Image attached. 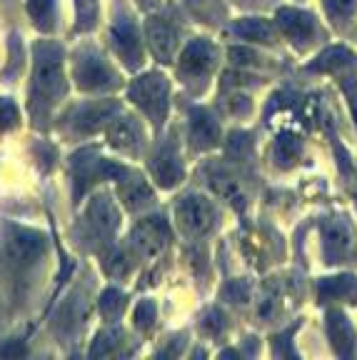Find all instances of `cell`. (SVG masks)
Returning a JSON list of instances; mask_svg holds the SVG:
<instances>
[{
  "label": "cell",
  "mask_w": 357,
  "mask_h": 360,
  "mask_svg": "<svg viewBox=\"0 0 357 360\" xmlns=\"http://www.w3.org/2000/svg\"><path fill=\"white\" fill-rule=\"evenodd\" d=\"M325 6H327V13L335 20H345L355 13L357 8V0H325Z\"/></svg>",
  "instance_id": "cell-14"
},
{
  "label": "cell",
  "mask_w": 357,
  "mask_h": 360,
  "mask_svg": "<svg viewBox=\"0 0 357 360\" xmlns=\"http://www.w3.org/2000/svg\"><path fill=\"white\" fill-rule=\"evenodd\" d=\"M143 321V326H150V321H152V305H143V308L138 310V323Z\"/></svg>",
  "instance_id": "cell-19"
},
{
  "label": "cell",
  "mask_w": 357,
  "mask_h": 360,
  "mask_svg": "<svg viewBox=\"0 0 357 360\" xmlns=\"http://www.w3.org/2000/svg\"><path fill=\"white\" fill-rule=\"evenodd\" d=\"M178 218L185 231L193 233V236H200L212 225L215 215H212V208L202 198H185L178 208Z\"/></svg>",
  "instance_id": "cell-2"
},
{
  "label": "cell",
  "mask_w": 357,
  "mask_h": 360,
  "mask_svg": "<svg viewBox=\"0 0 357 360\" xmlns=\"http://www.w3.org/2000/svg\"><path fill=\"white\" fill-rule=\"evenodd\" d=\"M352 248V233L347 228V223L335 220L325 228V255L330 258V263H335L337 258H345L347 250Z\"/></svg>",
  "instance_id": "cell-4"
},
{
  "label": "cell",
  "mask_w": 357,
  "mask_h": 360,
  "mask_svg": "<svg viewBox=\"0 0 357 360\" xmlns=\"http://www.w3.org/2000/svg\"><path fill=\"white\" fill-rule=\"evenodd\" d=\"M150 40H152V45H155L157 56L168 60L170 53H173V48H175V33L173 30H170L165 22H152L150 25Z\"/></svg>",
  "instance_id": "cell-11"
},
{
  "label": "cell",
  "mask_w": 357,
  "mask_h": 360,
  "mask_svg": "<svg viewBox=\"0 0 357 360\" xmlns=\"http://www.w3.org/2000/svg\"><path fill=\"white\" fill-rule=\"evenodd\" d=\"M297 153H300V143L295 141V138H280V143H278V158L283 160L285 165H290L292 160L297 158Z\"/></svg>",
  "instance_id": "cell-15"
},
{
  "label": "cell",
  "mask_w": 357,
  "mask_h": 360,
  "mask_svg": "<svg viewBox=\"0 0 357 360\" xmlns=\"http://www.w3.org/2000/svg\"><path fill=\"white\" fill-rule=\"evenodd\" d=\"M195 138H202V146H210L215 141V125L207 118H197L195 120Z\"/></svg>",
  "instance_id": "cell-17"
},
{
  "label": "cell",
  "mask_w": 357,
  "mask_h": 360,
  "mask_svg": "<svg viewBox=\"0 0 357 360\" xmlns=\"http://www.w3.org/2000/svg\"><path fill=\"white\" fill-rule=\"evenodd\" d=\"M130 96L145 108L150 115L160 118L162 110H165V96H168V83L165 78H157V75H148V78L138 80L130 90Z\"/></svg>",
  "instance_id": "cell-1"
},
{
  "label": "cell",
  "mask_w": 357,
  "mask_h": 360,
  "mask_svg": "<svg viewBox=\"0 0 357 360\" xmlns=\"http://www.w3.org/2000/svg\"><path fill=\"white\" fill-rule=\"evenodd\" d=\"M235 30H238L240 35H245V38H260V40H265V43H270V40H273V30H270V25L265 20L240 22Z\"/></svg>",
  "instance_id": "cell-13"
},
{
  "label": "cell",
  "mask_w": 357,
  "mask_h": 360,
  "mask_svg": "<svg viewBox=\"0 0 357 360\" xmlns=\"http://www.w3.org/2000/svg\"><path fill=\"white\" fill-rule=\"evenodd\" d=\"M330 338H332V343H335L337 353L347 355L352 350V343H355V333H352L350 323H347L345 315L340 313H330Z\"/></svg>",
  "instance_id": "cell-7"
},
{
  "label": "cell",
  "mask_w": 357,
  "mask_h": 360,
  "mask_svg": "<svg viewBox=\"0 0 357 360\" xmlns=\"http://www.w3.org/2000/svg\"><path fill=\"white\" fill-rule=\"evenodd\" d=\"M115 43H117V51L123 53L125 58H128V63H135L138 60V51H140V45H138V35H135V30L130 28L128 22H120L115 28Z\"/></svg>",
  "instance_id": "cell-12"
},
{
  "label": "cell",
  "mask_w": 357,
  "mask_h": 360,
  "mask_svg": "<svg viewBox=\"0 0 357 360\" xmlns=\"http://www.w3.org/2000/svg\"><path fill=\"white\" fill-rule=\"evenodd\" d=\"M212 63V51H210V45L202 43V40H197V43H193L185 51L183 60H180V65H183L185 73H193V75H200L205 73L207 68H210Z\"/></svg>",
  "instance_id": "cell-6"
},
{
  "label": "cell",
  "mask_w": 357,
  "mask_h": 360,
  "mask_svg": "<svg viewBox=\"0 0 357 360\" xmlns=\"http://www.w3.org/2000/svg\"><path fill=\"white\" fill-rule=\"evenodd\" d=\"M78 78L83 80L85 88H93V85L105 83L110 75H108L105 65L98 58H85L83 63H78Z\"/></svg>",
  "instance_id": "cell-10"
},
{
  "label": "cell",
  "mask_w": 357,
  "mask_h": 360,
  "mask_svg": "<svg viewBox=\"0 0 357 360\" xmlns=\"http://www.w3.org/2000/svg\"><path fill=\"white\" fill-rule=\"evenodd\" d=\"M35 90H38L40 96L48 98V96H56L58 90L63 88L60 83V63H58V56L53 48H43L38 51V75H35Z\"/></svg>",
  "instance_id": "cell-3"
},
{
  "label": "cell",
  "mask_w": 357,
  "mask_h": 360,
  "mask_svg": "<svg viewBox=\"0 0 357 360\" xmlns=\"http://www.w3.org/2000/svg\"><path fill=\"white\" fill-rule=\"evenodd\" d=\"M51 8H53V0H33V3H30V11L38 18V22H40V18L51 15Z\"/></svg>",
  "instance_id": "cell-18"
},
{
  "label": "cell",
  "mask_w": 357,
  "mask_h": 360,
  "mask_svg": "<svg viewBox=\"0 0 357 360\" xmlns=\"http://www.w3.org/2000/svg\"><path fill=\"white\" fill-rule=\"evenodd\" d=\"M278 22H280V28L290 35L292 40H307L313 35V28H315L313 18L300 11H280Z\"/></svg>",
  "instance_id": "cell-5"
},
{
  "label": "cell",
  "mask_w": 357,
  "mask_h": 360,
  "mask_svg": "<svg viewBox=\"0 0 357 360\" xmlns=\"http://www.w3.org/2000/svg\"><path fill=\"white\" fill-rule=\"evenodd\" d=\"M110 143L115 148H123V150H135L140 143V135L135 130V125L130 123V118H117L115 123L110 125Z\"/></svg>",
  "instance_id": "cell-9"
},
{
  "label": "cell",
  "mask_w": 357,
  "mask_h": 360,
  "mask_svg": "<svg viewBox=\"0 0 357 360\" xmlns=\"http://www.w3.org/2000/svg\"><path fill=\"white\" fill-rule=\"evenodd\" d=\"M95 11H98L95 0H78V18H80V28H83V30L93 28Z\"/></svg>",
  "instance_id": "cell-16"
},
{
  "label": "cell",
  "mask_w": 357,
  "mask_h": 360,
  "mask_svg": "<svg viewBox=\"0 0 357 360\" xmlns=\"http://www.w3.org/2000/svg\"><path fill=\"white\" fill-rule=\"evenodd\" d=\"M165 225L157 223L155 218L152 220H145V223L138 228V243L143 245V250H145L148 255H155L157 250L162 248V243H165Z\"/></svg>",
  "instance_id": "cell-8"
}]
</instances>
